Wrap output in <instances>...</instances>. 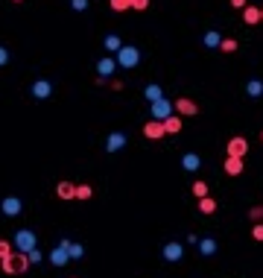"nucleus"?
<instances>
[{"mask_svg":"<svg viewBox=\"0 0 263 278\" xmlns=\"http://www.w3.org/2000/svg\"><path fill=\"white\" fill-rule=\"evenodd\" d=\"M30 266H33V263H30V258H27V252H18V249L9 255V258L0 261V269H3L6 275H24Z\"/></svg>","mask_w":263,"mask_h":278,"instance_id":"f257e3e1","label":"nucleus"},{"mask_svg":"<svg viewBox=\"0 0 263 278\" xmlns=\"http://www.w3.org/2000/svg\"><path fill=\"white\" fill-rule=\"evenodd\" d=\"M12 246H15L18 252H33L35 246H38V237H35V231H30V228H18L15 237H12Z\"/></svg>","mask_w":263,"mask_h":278,"instance_id":"f03ea898","label":"nucleus"},{"mask_svg":"<svg viewBox=\"0 0 263 278\" xmlns=\"http://www.w3.org/2000/svg\"><path fill=\"white\" fill-rule=\"evenodd\" d=\"M114 56H117V65L126 68V70H132V68H138L140 65V50L138 47H120Z\"/></svg>","mask_w":263,"mask_h":278,"instance_id":"7ed1b4c3","label":"nucleus"},{"mask_svg":"<svg viewBox=\"0 0 263 278\" xmlns=\"http://www.w3.org/2000/svg\"><path fill=\"white\" fill-rule=\"evenodd\" d=\"M173 111H175V108H173V103H170L167 97H161V100H155V103H149V114H152V120H167Z\"/></svg>","mask_w":263,"mask_h":278,"instance_id":"20e7f679","label":"nucleus"},{"mask_svg":"<svg viewBox=\"0 0 263 278\" xmlns=\"http://www.w3.org/2000/svg\"><path fill=\"white\" fill-rule=\"evenodd\" d=\"M225 156L245 158V156H248V141H245L243 135H234V138L228 141V147H225Z\"/></svg>","mask_w":263,"mask_h":278,"instance_id":"39448f33","label":"nucleus"},{"mask_svg":"<svg viewBox=\"0 0 263 278\" xmlns=\"http://www.w3.org/2000/svg\"><path fill=\"white\" fill-rule=\"evenodd\" d=\"M173 108H175L178 117H193V114H199V105L193 103L190 97H178V100L173 103Z\"/></svg>","mask_w":263,"mask_h":278,"instance_id":"423d86ee","label":"nucleus"},{"mask_svg":"<svg viewBox=\"0 0 263 278\" xmlns=\"http://www.w3.org/2000/svg\"><path fill=\"white\" fill-rule=\"evenodd\" d=\"M0 211H3V217H21V211H24V202H21L18 196H6V199L0 202Z\"/></svg>","mask_w":263,"mask_h":278,"instance_id":"0eeeda50","label":"nucleus"},{"mask_svg":"<svg viewBox=\"0 0 263 278\" xmlns=\"http://www.w3.org/2000/svg\"><path fill=\"white\" fill-rule=\"evenodd\" d=\"M167 132H164V120H146L143 123V138H149V141H158V138H164Z\"/></svg>","mask_w":263,"mask_h":278,"instance_id":"6e6552de","label":"nucleus"},{"mask_svg":"<svg viewBox=\"0 0 263 278\" xmlns=\"http://www.w3.org/2000/svg\"><path fill=\"white\" fill-rule=\"evenodd\" d=\"M181 258H184V246L178 243V240H173V243H167V246H164V261L178 263Z\"/></svg>","mask_w":263,"mask_h":278,"instance_id":"1a4fd4ad","label":"nucleus"},{"mask_svg":"<svg viewBox=\"0 0 263 278\" xmlns=\"http://www.w3.org/2000/svg\"><path fill=\"white\" fill-rule=\"evenodd\" d=\"M123 147H126V135H123V132H111V135L105 138V150H108V153H120Z\"/></svg>","mask_w":263,"mask_h":278,"instance_id":"9d476101","label":"nucleus"},{"mask_svg":"<svg viewBox=\"0 0 263 278\" xmlns=\"http://www.w3.org/2000/svg\"><path fill=\"white\" fill-rule=\"evenodd\" d=\"M68 261H70V252H68V246H65V243L56 246V249L50 252V263H53V266H65Z\"/></svg>","mask_w":263,"mask_h":278,"instance_id":"9b49d317","label":"nucleus"},{"mask_svg":"<svg viewBox=\"0 0 263 278\" xmlns=\"http://www.w3.org/2000/svg\"><path fill=\"white\" fill-rule=\"evenodd\" d=\"M50 94H53V85L47 82V79L33 82V97H35V100H50Z\"/></svg>","mask_w":263,"mask_h":278,"instance_id":"f8f14e48","label":"nucleus"},{"mask_svg":"<svg viewBox=\"0 0 263 278\" xmlns=\"http://www.w3.org/2000/svg\"><path fill=\"white\" fill-rule=\"evenodd\" d=\"M117 70V59H111V56H103L100 62H97V73L100 76H111Z\"/></svg>","mask_w":263,"mask_h":278,"instance_id":"ddd939ff","label":"nucleus"},{"mask_svg":"<svg viewBox=\"0 0 263 278\" xmlns=\"http://www.w3.org/2000/svg\"><path fill=\"white\" fill-rule=\"evenodd\" d=\"M56 196L59 199H76V185L73 182H59L56 185Z\"/></svg>","mask_w":263,"mask_h":278,"instance_id":"4468645a","label":"nucleus"},{"mask_svg":"<svg viewBox=\"0 0 263 278\" xmlns=\"http://www.w3.org/2000/svg\"><path fill=\"white\" fill-rule=\"evenodd\" d=\"M181 167H184L187 173H196V170L202 167V156H196V153H187V156L181 158Z\"/></svg>","mask_w":263,"mask_h":278,"instance_id":"2eb2a0df","label":"nucleus"},{"mask_svg":"<svg viewBox=\"0 0 263 278\" xmlns=\"http://www.w3.org/2000/svg\"><path fill=\"white\" fill-rule=\"evenodd\" d=\"M181 126H184L181 117H178V114H170V117L164 120V132H167V135H178V132H181Z\"/></svg>","mask_w":263,"mask_h":278,"instance_id":"dca6fc26","label":"nucleus"},{"mask_svg":"<svg viewBox=\"0 0 263 278\" xmlns=\"http://www.w3.org/2000/svg\"><path fill=\"white\" fill-rule=\"evenodd\" d=\"M225 173L228 176H240V173H243V158L225 156Z\"/></svg>","mask_w":263,"mask_h":278,"instance_id":"f3484780","label":"nucleus"},{"mask_svg":"<svg viewBox=\"0 0 263 278\" xmlns=\"http://www.w3.org/2000/svg\"><path fill=\"white\" fill-rule=\"evenodd\" d=\"M196 246H199V255H205V258L216 255V240H213V237H202Z\"/></svg>","mask_w":263,"mask_h":278,"instance_id":"a211bd4d","label":"nucleus"},{"mask_svg":"<svg viewBox=\"0 0 263 278\" xmlns=\"http://www.w3.org/2000/svg\"><path fill=\"white\" fill-rule=\"evenodd\" d=\"M243 21H245V24H248V27H254V24H260V9L248 3V6H245V9H243Z\"/></svg>","mask_w":263,"mask_h":278,"instance_id":"6ab92c4d","label":"nucleus"},{"mask_svg":"<svg viewBox=\"0 0 263 278\" xmlns=\"http://www.w3.org/2000/svg\"><path fill=\"white\" fill-rule=\"evenodd\" d=\"M245 94H248L251 100L263 97V82H260V79H248V82H245Z\"/></svg>","mask_w":263,"mask_h":278,"instance_id":"aec40b11","label":"nucleus"},{"mask_svg":"<svg viewBox=\"0 0 263 278\" xmlns=\"http://www.w3.org/2000/svg\"><path fill=\"white\" fill-rule=\"evenodd\" d=\"M143 97H146L149 103H155V100H161V97H164V91H161V85H155V82H149V85L143 88Z\"/></svg>","mask_w":263,"mask_h":278,"instance_id":"412c9836","label":"nucleus"},{"mask_svg":"<svg viewBox=\"0 0 263 278\" xmlns=\"http://www.w3.org/2000/svg\"><path fill=\"white\" fill-rule=\"evenodd\" d=\"M103 44H105V50H108V53H117V50L123 47V41H120V38H117L114 33H108V35H105V41H103Z\"/></svg>","mask_w":263,"mask_h":278,"instance_id":"4be33fe9","label":"nucleus"},{"mask_svg":"<svg viewBox=\"0 0 263 278\" xmlns=\"http://www.w3.org/2000/svg\"><path fill=\"white\" fill-rule=\"evenodd\" d=\"M213 211H216V199L202 196V199H199V214H213Z\"/></svg>","mask_w":263,"mask_h":278,"instance_id":"5701e85b","label":"nucleus"},{"mask_svg":"<svg viewBox=\"0 0 263 278\" xmlns=\"http://www.w3.org/2000/svg\"><path fill=\"white\" fill-rule=\"evenodd\" d=\"M62 243L68 246V252H70V258H73V261H76V258H82V255H85V246H79V243H70L68 237H65V240H62Z\"/></svg>","mask_w":263,"mask_h":278,"instance_id":"b1692460","label":"nucleus"},{"mask_svg":"<svg viewBox=\"0 0 263 278\" xmlns=\"http://www.w3.org/2000/svg\"><path fill=\"white\" fill-rule=\"evenodd\" d=\"M219 41H222V38H219V33H213V30L205 33V38H202V44H205V47H219Z\"/></svg>","mask_w":263,"mask_h":278,"instance_id":"393cba45","label":"nucleus"},{"mask_svg":"<svg viewBox=\"0 0 263 278\" xmlns=\"http://www.w3.org/2000/svg\"><path fill=\"white\" fill-rule=\"evenodd\" d=\"M108 6L114 12H126V9H132V0H108Z\"/></svg>","mask_w":263,"mask_h":278,"instance_id":"a878e982","label":"nucleus"},{"mask_svg":"<svg viewBox=\"0 0 263 278\" xmlns=\"http://www.w3.org/2000/svg\"><path fill=\"white\" fill-rule=\"evenodd\" d=\"M91 196H94L91 185H76V199H91Z\"/></svg>","mask_w":263,"mask_h":278,"instance_id":"bb28decb","label":"nucleus"},{"mask_svg":"<svg viewBox=\"0 0 263 278\" xmlns=\"http://www.w3.org/2000/svg\"><path fill=\"white\" fill-rule=\"evenodd\" d=\"M208 185H205V182H193V196H196V199H202V196H208Z\"/></svg>","mask_w":263,"mask_h":278,"instance_id":"cd10ccee","label":"nucleus"},{"mask_svg":"<svg viewBox=\"0 0 263 278\" xmlns=\"http://www.w3.org/2000/svg\"><path fill=\"white\" fill-rule=\"evenodd\" d=\"M12 252H15V246H12V240H0V261H3V258H9Z\"/></svg>","mask_w":263,"mask_h":278,"instance_id":"c85d7f7f","label":"nucleus"},{"mask_svg":"<svg viewBox=\"0 0 263 278\" xmlns=\"http://www.w3.org/2000/svg\"><path fill=\"white\" fill-rule=\"evenodd\" d=\"M219 50L234 53V50H237V41H234V38H222V41H219Z\"/></svg>","mask_w":263,"mask_h":278,"instance_id":"c756f323","label":"nucleus"},{"mask_svg":"<svg viewBox=\"0 0 263 278\" xmlns=\"http://www.w3.org/2000/svg\"><path fill=\"white\" fill-rule=\"evenodd\" d=\"M27 258H30V263H41V261H44V255H41V249H38V246H35L33 252H27Z\"/></svg>","mask_w":263,"mask_h":278,"instance_id":"7c9ffc66","label":"nucleus"},{"mask_svg":"<svg viewBox=\"0 0 263 278\" xmlns=\"http://www.w3.org/2000/svg\"><path fill=\"white\" fill-rule=\"evenodd\" d=\"M248 217H251L254 223H260V220H263V205H254V208L248 211Z\"/></svg>","mask_w":263,"mask_h":278,"instance_id":"2f4dec72","label":"nucleus"},{"mask_svg":"<svg viewBox=\"0 0 263 278\" xmlns=\"http://www.w3.org/2000/svg\"><path fill=\"white\" fill-rule=\"evenodd\" d=\"M132 9L135 12H146L149 9V0H132Z\"/></svg>","mask_w":263,"mask_h":278,"instance_id":"473e14b6","label":"nucleus"},{"mask_svg":"<svg viewBox=\"0 0 263 278\" xmlns=\"http://www.w3.org/2000/svg\"><path fill=\"white\" fill-rule=\"evenodd\" d=\"M70 6H73V12H85V9H88V0H70Z\"/></svg>","mask_w":263,"mask_h":278,"instance_id":"72a5a7b5","label":"nucleus"},{"mask_svg":"<svg viewBox=\"0 0 263 278\" xmlns=\"http://www.w3.org/2000/svg\"><path fill=\"white\" fill-rule=\"evenodd\" d=\"M251 237H254L257 243H263V223H257V226L251 228Z\"/></svg>","mask_w":263,"mask_h":278,"instance_id":"f704fd0d","label":"nucleus"},{"mask_svg":"<svg viewBox=\"0 0 263 278\" xmlns=\"http://www.w3.org/2000/svg\"><path fill=\"white\" fill-rule=\"evenodd\" d=\"M231 6H234V9H240V12H243L245 6H248V0H231Z\"/></svg>","mask_w":263,"mask_h":278,"instance_id":"c9c22d12","label":"nucleus"},{"mask_svg":"<svg viewBox=\"0 0 263 278\" xmlns=\"http://www.w3.org/2000/svg\"><path fill=\"white\" fill-rule=\"evenodd\" d=\"M6 62H9V53H6V50H3V47H0V68H3Z\"/></svg>","mask_w":263,"mask_h":278,"instance_id":"e433bc0d","label":"nucleus"},{"mask_svg":"<svg viewBox=\"0 0 263 278\" xmlns=\"http://www.w3.org/2000/svg\"><path fill=\"white\" fill-rule=\"evenodd\" d=\"M12 3H24V0H12Z\"/></svg>","mask_w":263,"mask_h":278,"instance_id":"4c0bfd02","label":"nucleus"},{"mask_svg":"<svg viewBox=\"0 0 263 278\" xmlns=\"http://www.w3.org/2000/svg\"><path fill=\"white\" fill-rule=\"evenodd\" d=\"M260 21H263V9H260Z\"/></svg>","mask_w":263,"mask_h":278,"instance_id":"58836bf2","label":"nucleus"},{"mask_svg":"<svg viewBox=\"0 0 263 278\" xmlns=\"http://www.w3.org/2000/svg\"><path fill=\"white\" fill-rule=\"evenodd\" d=\"M260 141H263V132H260Z\"/></svg>","mask_w":263,"mask_h":278,"instance_id":"ea45409f","label":"nucleus"}]
</instances>
